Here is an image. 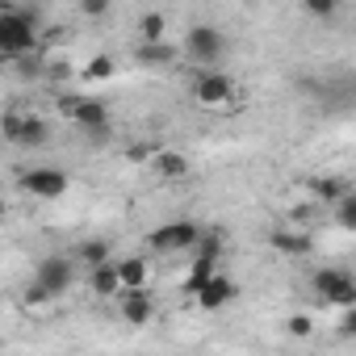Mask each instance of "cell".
I'll use <instances>...</instances> for the list:
<instances>
[{"instance_id":"1","label":"cell","mask_w":356,"mask_h":356,"mask_svg":"<svg viewBox=\"0 0 356 356\" xmlns=\"http://www.w3.org/2000/svg\"><path fill=\"white\" fill-rule=\"evenodd\" d=\"M0 51H5V59H13V63L34 55L38 51V17L5 9V17H0Z\"/></svg>"},{"instance_id":"2","label":"cell","mask_w":356,"mask_h":356,"mask_svg":"<svg viewBox=\"0 0 356 356\" xmlns=\"http://www.w3.org/2000/svg\"><path fill=\"white\" fill-rule=\"evenodd\" d=\"M193 101L197 105H206V109H227V105H235V80L227 76V72H214V67H202L197 76H193Z\"/></svg>"},{"instance_id":"3","label":"cell","mask_w":356,"mask_h":356,"mask_svg":"<svg viewBox=\"0 0 356 356\" xmlns=\"http://www.w3.org/2000/svg\"><path fill=\"white\" fill-rule=\"evenodd\" d=\"M202 227L193 222V218H176V222H163V227H155L151 235H147V243L155 248V252H193L197 243H202Z\"/></svg>"},{"instance_id":"4","label":"cell","mask_w":356,"mask_h":356,"mask_svg":"<svg viewBox=\"0 0 356 356\" xmlns=\"http://www.w3.org/2000/svg\"><path fill=\"white\" fill-rule=\"evenodd\" d=\"M310 289L318 293V302H327V306H335V310H343V306L356 302V281H352L343 268H318V273L310 277Z\"/></svg>"},{"instance_id":"5","label":"cell","mask_w":356,"mask_h":356,"mask_svg":"<svg viewBox=\"0 0 356 356\" xmlns=\"http://www.w3.org/2000/svg\"><path fill=\"white\" fill-rule=\"evenodd\" d=\"M59 109H63L67 122L80 126L84 134H97V138H101V134L109 130V109H105L101 101H92V97H63Z\"/></svg>"},{"instance_id":"6","label":"cell","mask_w":356,"mask_h":356,"mask_svg":"<svg viewBox=\"0 0 356 356\" xmlns=\"http://www.w3.org/2000/svg\"><path fill=\"white\" fill-rule=\"evenodd\" d=\"M22 189L26 193H34V197H42V202H55V197H63L67 189H72V176L63 172V168H30L26 176H22Z\"/></svg>"},{"instance_id":"7","label":"cell","mask_w":356,"mask_h":356,"mask_svg":"<svg viewBox=\"0 0 356 356\" xmlns=\"http://www.w3.org/2000/svg\"><path fill=\"white\" fill-rule=\"evenodd\" d=\"M222 34L214 30V26H193L189 30V38H185V55L197 63V67H214L218 59H222Z\"/></svg>"},{"instance_id":"8","label":"cell","mask_w":356,"mask_h":356,"mask_svg":"<svg viewBox=\"0 0 356 356\" xmlns=\"http://www.w3.org/2000/svg\"><path fill=\"white\" fill-rule=\"evenodd\" d=\"M47 122L38 118V113H9L5 118V138L13 143V147H42L47 143Z\"/></svg>"},{"instance_id":"9","label":"cell","mask_w":356,"mask_h":356,"mask_svg":"<svg viewBox=\"0 0 356 356\" xmlns=\"http://www.w3.org/2000/svg\"><path fill=\"white\" fill-rule=\"evenodd\" d=\"M34 281H38L51 298H59V293H67V289H72L76 268H72V260H67V256H47V260L34 268Z\"/></svg>"},{"instance_id":"10","label":"cell","mask_w":356,"mask_h":356,"mask_svg":"<svg viewBox=\"0 0 356 356\" xmlns=\"http://www.w3.org/2000/svg\"><path fill=\"white\" fill-rule=\"evenodd\" d=\"M193 298H197V306H202V310H210V314H214V310H227V306L239 298V285H235V277L214 273V277H210V281L193 293Z\"/></svg>"},{"instance_id":"11","label":"cell","mask_w":356,"mask_h":356,"mask_svg":"<svg viewBox=\"0 0 356 356\" xmlns=\"http://www.w3.org/2000/svg\"><path fill=\"white\" fill-rule=\"evenodd\" d=\"M122 314H126V323L147 327V323L155 318V302H151V293H147V289H122Z\"/></svg>"},{"instance_id":"12","label":"cell","mask_w":356,"mask_h":356,"mask_svg":"<svg viewBox=\"0 0 356 356\" xmlns=\"http://www.w3.org/2000/svg\"><path fill=\"white\" fill-rule=\"evenodd\" d=\"M151 168H155L159 181H185V176H189V155L172 151V147H159L155 159H151Z\"/></svg>"},{"instance_id":"13","label":"cell","mask_w":356,"mask_h":356,"mask_svg":"<svg viewBox=\"0 0 356 356\" xmlns=\"http://www.w3.org/2000/svg\"><path fill=\"white\" fill-rule=\"evenodd\" d=\"M134 59L147 63V67H172V63H176V47H172L168 38H163V42H138Z\"/></svg>"},{"instance_id":"14","label":"cell","mask_w":356,"mask_h":356,"mask_svg":"<svg viewBox=\"0 0 356 356\" xmlns=\"http://www.w3.org/2000/svg\"><path fill=\"white\" fill-rule=\"evenodd\" d=\"M88 285H92V293H97V298H118V293L126 289V285H122V273H118V264H97Z\"/></svg>"},{"instance_id":"15","label":"cell","mask_w":356,"mask_h":356,"mask_svg":"<svg viewBox=\"0 0 356 356\" xmlns=\"http://www.w3.org/2000/svg\"><path fill=\"white\" fill-rule=\"evenodd\" d=\"M118 273H122V285L126 289H147V281H151V268H147L143 256H122L118 260Z\"/></svg>"},{"instance_id":"16","label":"cell","mask_w":356,"mask_h":356,"mask_svg":"<svg viewBox=\"0 0 356 356\" xmlns=\"http://www.w3.org/2000/svg\"><path fill=\"white\" fill-rule=\"evenodd\" d=\"M163 38H168V17L159 9L143 13L138 17V42H163Z\"/></svg>"},{"instance_id":"17","label":"cell","mask_w":356,"mask_h":356,"mask_svg":"<svg viewBox=\"0 0 356 356\" xmlns=\"http://www.w3.org/2000/svg\"><path fill=\"white\" fill-rule=\"evenodd\" d=\"M310 189H314V197H318V202H331V206H335L343 193H352V189H348V181H339V176H335V181H331V176H323V181H314Z\"/></svg>"},{"instance_id":"18","label":"cell","mask_w":356,"mask_h":356,"mask_svg":"<svg viewBox=\"0 0 356 356\" xmlns=\"http://www.w3.org/2000/svg\"><path fill=\"white\" fill-rule=\"evenodd\" d=\"M113 76V55H92L88 63H84V80L88 84H105Z\"/></svg>"},{"instance_id":"19","label":"cell","mask_w":356,"mask_h":356,"mask_svg":"<svg viewBox=\"0 0 356 356\" xmlns=\"http://www.w3.org/2000/svg\"><path fill=\"white\" fill-rule=\"evenodd\" d=\"M335 227L356 235V193H343V197L335 202Z\"/></svg>"},{"instance_id":"20","label":"cell","mask_w":356,"mask_h":356,"mask_svg":"<svg viewBox=\"0 0 356 356\" xmlns=\"http://www.w3.org/2000/svg\"><path fill=\"white\" fill-rule=\"evenodd\" d=\"M273 248H277V252H289V256H306V252H310V239H306V235H285V231H277V235H273Z\"/></svg>"},{"instance_id":"21","label":"cell","mask_w":356,"mask_h":356,"mask_svg":"<svg viewBox=\"0 0 356 356\" xmlns=\"http://www.w3.org/2000/svg\"><path fill=\"white\" fill-rule=\"evenodd\" d=\"M88 268H97V264H109V243H101V239H92V243H84L80 252H76Z\"/></svg>"},{"instance_id":"22","label":"cell","mask_w":356,"mask_h":356,"mask_svg":"<svg viewBox=\"0 0 356 356\" xmlns=\"http://www.w3.org/2000/svg\"><path fill=\"white\" fill-rule=\"evenodd\" d=\"M302 9L314 17V22H331L339 13V0H302Z\"/></svg>"},{"instance_id":"23","label":"cell","mask_w":356,"mask_h":356,"mask_svg":"<svg viewBox=\"0 0 356 356\" xmlns=\"http://www.w3.org/2000/svg\"><path fill=\"white\" fill-rule=\"evenodd\" d=\"M109 9H113V0H80V13H84L88 22H101Z\"/></svg>"},{"instance_id":"24","label":"cell","mask_w":356,"mask_h":356,"mask_svg":"<svg viewBox=\"0 0 356 356\" xmlns=\"http://www.w3.org/2000/svg\"><path fill=\"white\" fill-rule=\"evenodd\" d=\"M285 327H289V335H310V331H314V318H310V314H293Z\"/></svg>"},{"instance_id":"25","label":"cell","mask_w":356,"mask_h":356,"mask_svg":"<svg viewBox=\"0 0 356 356\" xmlns=\"http://www.w3.org/2000/svg\"><path fill=\"white\" fill-rule=\"evenodd\" d=\"M339 331H343V335H356V302L339 310Z\"/></svg>"}]
</instances>
